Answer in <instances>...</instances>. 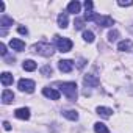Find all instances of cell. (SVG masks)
I'll list each match as a JSON object with an SVG mask.
<instances>
[{
  "instance_id": "1",
  "label": "cell",
  "mask_w": 133,
  "mask_h": 133,
  "mask_svg": "<svg viewBox=\"0 0 133 133\" xmlns=\"http://www.w3.org/2000/svg\"><path fill=\"white\" fill-rule=\"evenodd\" d=\"M59 89L61 92L68 97L69 100H77V83L75 82H66V83H61L59 85Z\"/></svg>"
},
{
  "instance_id": "2",
  "label": "cell",
  "mask_w": 133,
  "mask_h": 133,
  "mask_svg": "<svg viewBox=\"0 0 133 133\" xmlns=\"http://www.w3.org/2000/svg\"><path fill=\"white\" fill-rule=\"evenodd\" d=\"M33 50L36 53L42 55V56H52L53 55V47L49 42H38V44L33 45Z\"/></svg>"
},
{
  "instance_id": "3",
  "label": "cell",
  "mask_w": 133,
  "mask_h": 133,
  "mask_svg": "<svg viewBox=\"0 0 133 133\" xmlns=\"http://www.w3.org/2000/svg\"><path fill=\"white\" fill-rule=\"evenodd\" d=\"M55 41H56V45H58V50L66 53V52H69L72 49V41L69 38H59V36H55Z\"/></svg>"
},
{
  "instance_id": "4",
  "label": "cell",
  "mask_w": 133,
  "mask_h": 133,
  "mask_svg": "<svg viewBox=\"0 0 133 133\" xmlns=\"http://www.w3.org/2000/svg\"><path fill=\"white\" fill-rule=\"evenodd\" d=\"M19 89L22 91V92H33L35 91V88H36V85H35V82L33 80H28V78H22V80H19Z\"/></svg>"
},
{
  "instance_id": "5",
  "label": "cell",
  "mask_w": 133,
  "mask_h": 133,
  "mask_svg": "<svg viewBox=\"0 0 133 133\" xmlns=\"http://www.w3.org/2000/svg\"><path fill=\"white\" fill-rule=\"evenodd\" d=\"M58 69L61 71V72H71L72 69H74V61H71V59H61V61H58Z\"/></svg>"
},
{
  "instance_id": "6",
  "label": "cell",
  "mask_w": 133,
  "mask_h": 133,
  "mask_svg": "<svg viewBox=\"0 0 133 133\" xmlns=\"http://www.w3.org/2000/svg\"><path fill=\"white\" fill-rule=\"evenodd\" d=\"M83 82H85V85H86V86H92V88L99 86V83H100V80L97 78V75H92V74H88V75H85Z\"/></svg>"
},
{
  "instance_id": "7",
  "label": "cell",
  "mask_w": 133,
  "mask_h": 133,
  "mask_svg": "<svg viewBox=\"0 0 133 133\" xmlns=\"http://www.w3.org/2000/svg\"><path fill=\"white\" fill-rule=\"evenodd\" d=\"M10 47H11L13 50H16V52H22V50L25 49V42L21 41V39H17V38H13V39L10 41Z\"/></svg>"
},
{
  "instance_id": "8",
  "label": "cell",
  "mask_w": 133,
  "mask_h": 133,
  "mask_svg": "<svg viewBox=\"0 0 133 133\" xmlns=\"http://www.w3.org/2000/svg\"><path fill=\"white\" fill-rule=\"evenodd\" d=\"M14 116L17 119H22V121H28L30 119V108H17L14 111Z\"/></svg>"
},
{
  "instance_id": "9",
  "label": "cell",
  "mask_w": 133,
  "mask_h": 133,
  "mask_svg": "<svg viewBox=\"0 0 133 133\" xmlns=\"http://www.w3.org/2000/svg\"><path fill=\"white\" fill-rule=\"evenodd\" d=\"M42 94H44L45 97L52 99V100H58V99H59V91H56V89H53V88H44V89H42Z\"/></svg>"
},
{
  "instance_id": "10",
  "label": "cell",
  "mask_w": 133,
  "mask_h": 133,
  "mask_svg": "<svg viewBox=\"0 0 133 133\" xmlns=\"http://www.w3.org/2000/svg\"><path fill=\"white\" fill-rule=\"evenodd\" d=\"M99 24V27H111L114 22H113V17L110 16H99V19L96 21Z\"/></svg>"
},
{
  "instance_id": "11",
  "label": "cell",
  "mask_w": 133,
  "mask_h": 133,
  "mask_svg": "<svg viewBox=\"0 0 133 133\" xmlns=\"http://www.w3.org/2000/svg\"><path fill=\"white\" fill-rule=\"evenodd\" d=\"M13 100H14V92L10 91V89H5V91L2 92V102H3L5 105H8V103H11Z\"/></svg>"
},
{
  "instance_id": "12",
  "label": "cell",
  "mask_w": 133,
  "mask_h": 133,
  "mask_svg": "<svg viewBox=\"0 0 133 133\" xmlns=\"http://www.w3.org/2000/svg\"><path fill=\"white\" fill-rule=\"evenodd\" d=\"M131 47H133V44L130 39H124L117 44V50H121V52H128V50H131Z\"/></svg>"
},
{
  "instance_id": "13",
  "label": "cell",
  "mask_w": 133,
  "mask_h": 133,
  "mask_svg": "<svg viewBox=\"0 0 133 133\" xmlns=\"http://www.w3.org/2000/svg\"><path fill=\"white\" fill-rule=\"evenodd\" d=\"M0 80H2V85H3V86L13 85V75H11L10 72H3L2 75H0Z\"/></svg>"
},
{
  "instance_id": "14",
  "label": "cell",
  "mask_w": 133,
  "mask_h": 133,
  "mask_svg": "<svg viewBox=\"0 0 133 133\" xmlns=\"http://www.w3.org/2000/svg\"><path fill=\"white\" fill-rule=\"evenodd\" d=\"M68 22H69V19H68V13H61V14L58 16V27L66 28V27H68Z\"/></svg>"
},
{
  "instance_id": "15",
  "label": "cell",
  "mask_w": 133,
  "mask_h": 133,
  "mask_svg": "<svg viewBox=\"0 0 133 133\" xmlns=\"http://www.w3.org/2000/svg\"><path fill=\"white\" fill-rule=\"evenodd\" d=\"M80 8H82V5L77 2V0H75V2H71V3L68 5V11H69V13H72V14L80 13Z\"/></svg>"
},
{
  "instance_id": "16",
  "label": "cell",
  "mask_w": 133,
  "mask_h": 133,
  "mask_svg": "<svg viewBox=\"0 0 133 133\" xmlns=\"http://www.w3.org/2000/svg\"><path fill=\"white\" fill-rule=\"evenodd\" d=\"M63 116L68 117L69 121H77L78 119V113L75 110H66V111H63Z\"/></svg>"
},
{
  "instance_id": "17",
  "label": "cell",
  "mask_w": 133,
  "mask_h": 133,
  "mask_svg": "<svg viewBox=\"0 0 133 133\" xmlns=\"http://www.w3.org/2000/svg\"><path fill=\"white\" fill-rule=\"evenodd\" d=\"M94 131H96V133H110L108 127H107L105 124H102V122H96V124H94Z\"/></svg>"
},
{
  "instance_id": "18",
  "label": "cell",
  "mask_w": 133,
  "mask_h": 133,
  "mask_svg": "<svg viewBox=\"0 0 133 133\" xmlns=\"http://www.w3.org/2000/svg\"><path fill=\"white\" fill-rule=\"evenodd\" d=\"M22 68H24L25 71H28V72H33V71L36 69V63H35L33 59H27V61H24Z\"/></svg>"
},
{
  "instance_id": "19",
  "label": "cell",
  "mask_w": 133,
  "mask_h": 133,
  "mask_svg": "<svg viewBox=\"0 0 133 133\" xmlns=\"http://www.w3.org/2000/svg\"><path fill=\"white\" fill-rule=\"evenodd\" d=\"M10 25H13V19H11V17H8V16H5V14L0 16V27L6 28V27H10Z\"/></svg>"
},
{
  "instance_id": "20",
  "label": "cell",
  "mask_w": 133,
  "mask_h": 133,
  "mask_svg": "<svg viewBox=\"0 0 133 133\" xmlns=\"http://www.w3.org/2000/svg\"><path fill=\"white\" fill-rule=\"evenodd\" d=\"M97 113H99L102 117H110L111 113H113V110H111V108H107V107H99V108H97Z\"/></svg>"
},
{
  "instance_id": "21",
  "label": "cell",
  "mask_w": 133,
  "mask_h": 133,
  "mask_svg": "<svg viewBox=\"0 0 133 133\" xmlns=\"http://www.w3.org/2000/svg\"><path fill=\"white\" fill-rule=\"evenodd\" d=\"M97 19H99V14L97 13H94V11H86L85 13V21L91 22V21H97Z\"/></svg>"
},
{
  "instance_id": "22",
  "label": "cell",
  "mask_w": 133,
  "mask_h": 133,
  "mask_svg": "<svg viewBox=\"0 0 133 133\" xmlns=\"http://www.w3.org/2000/svg\"><path fill=\"white\" fill-rule=\"evenodd\" d=\"M83 39H85L86 42H94V33L85 30V31H83Z\"/></svg>"
},
{
  "instance_id": "23",
  "label": "cell",
  "mask_w": 133,
  "mask_h": 133,
  "mask_svg": "<svg viewBox=\"0 0 133 133\" xmlns=\"http://www.w3.org/2000/svg\"><path fill=\"white\" fill-rule=\"evenodd\" d=\"M74 27H75L77 30H82V28L85 27V19H80V17H75V21H74Z\"/></svg>"
},
{
  "instance_id": "24",
  "label": "cell",
  "mask_w": 133,
  "mask_h": 133,
  "mask_svg": "<svg viewBox=\"0 0 133 133\" xmlns=\"http://www.w3.org/2000/svg\"><path fill=\"white\" fill-rule=\"evenodd\" d=\"M117 38H119V31H117V30H111V31L108 33V41H110V42H114Z\"/></svg>"
},
{
  "instance_id": "25",
  "label": "cell",
  "mask_w": 133,
  "mask_h": 133,
  "mask_svg": "<svg viewBox=\"0 0 133 133\" xmlns=\"http://www.w3.org/2000/svg\"><path fill=\"white\" fill-rule=\"evenodd\" d=\"M41 74H42L44 77H49V75L53 74V69L50 68V66H44V68H41Z\"/></svg>"
},
{
  "instance_id": "26",
  "label": "cell",
  "mask_w": 133,
  "mask_h": 133,
  "mask_svg": "<svg viewBox=\"0 0 133 133\" xmlns=\"http://www.w3.org/2000/svg\"><path fill=\"white\" fill-rule=\"evenodd\" d=\"M92 2H91V0H86V2H85V8H86V11H92Z\"/></svg>"
},
{
  "instance_id": "27",
  "label": "cell",
  "mask_w": 133,
  "mask_h": 133,
  "mask_svg": "<svg viewBox=\"0 0 133 133\" xmlns=\"http://www.w3.org/2000/svg\"><path fill=\"white\" fill-rule=\"evenodd\" d=\"M0 53H2V56H6V45L3 42L0 44Z\"/></svg>"
},
{
  "instance_id": "28",
  "label": "cell",
  "mask_w": 133,
  "mask_h": 133,
  "mask_svg": "<svg viewBox=\"0 0 133 133\" xmlns=\"http://www.w3.org/2000/svg\"><path fill=\"white\" fill-rule=\"evenodd\" d=\"M117 5H119V6H131V5H133V2H122V0H119Z\"/></svg>"
},
{
  "instance_id": "29",
  "label": "cell",
  "mask_w": 133,
  "mask_h": 133,
  "mask_svg": "<svg viewBox=\"0 0 133 133\" xmlns=\"http://www.w3.org/2000/svg\"><path fill=\"white\" fill-rule=\"evenodd\" d=\"M85 64H86V61H85L83 58H78V59H77V66H78V68H80V69L83 68V66H85Z\"/></svg>"
},
{
  "instance_id": "30",
  "label": "cell",
  "mask_w": 133,
  "mask_h": 133,
  "mask_svg": "<svg viewBox=\"0 0 133 133\" xmlns=\"http://www.w3.org/2000/svg\"><path fill=\"white\" fill-rule=\"evenodd\" d=\"M17 31H19L21 35H27V33H28V30H27V27H19V28H17Z\"/></svg>"
},
{
  "instance_id": "31",
  "label": "cell",
  "mask_w": 133,
  "mask_h": 133,
  "mask_svg": "<svg viewBox=\"0 0 133 133\" xmlns=\"http://www.w3.org/2000/svg\"><path fill=\"white\" fill-rule=\"evenodd\" d=\"M3 128H5V130H11V124L5 121V122H3Z\"/></svg>"
}]
</instances>
